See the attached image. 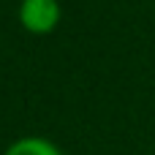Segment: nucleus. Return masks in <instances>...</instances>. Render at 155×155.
<instances>
[{"label":"nucleus","mask_w":155,"mask_h":155,"mask_svg":"<svg viewBox=\"0 0 155 155\" xmlns=\"http://www.w3.org/2000/svg\"><path fill=\"white\" fill-rule=\"evenodd\" d=\"M5 155H60V150L52 144V142H46V139H38V136H27V139H19V142H14Z\"/></svg>","instance_id":"2"},{"label":"nucleus","mask_w":155,"mask_h":155,"mask_svg":"<svg viewBox=\"0 0 155 155\" xmlns=\"http://www.w3.org/2000/svg\"><path fill=\"white\" fill-rule=\"evenodd\" d=\"M19 19L30 33H49L60 22V5L57 0H22Z\"/></svg>","instance_id":"1"}]
</instances>
